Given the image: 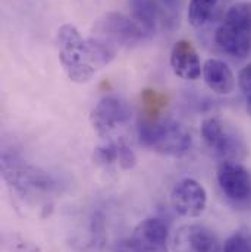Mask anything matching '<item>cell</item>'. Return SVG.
<instances>
[{
    "mask_svg": "<svg viewBox=\"0 0 251 252\" xmlns=\"http://www.w3.org/2000/svg\"><path fill=\"white\" fill-rule=\"evenodd\" d=\"M171 204L179 216L194 219L201 216L206 210L207 192L198 181L192 178H185L179 181L172 189Z\"/></svg>",
    "mask_w": 251,
    "mask_h": 252,
    "instance_id": "cell-8",
    "label": "cell"
},
{
    "mask_svg": "<svg viewBox=\"0 0 251 252\" xmlns=\"http://www.w3.org/2000/svg\"><path fill=\"white\" fill-rule=\"evenodd\" d=\"M160 1L171 10H177L179 7V0H160Z\"/></svg>",
    "mask_w": 251,
    "mask_h": 252,
    "instance_id": "cell-23",
    "label": "cell"
},
{
    "mask_svg": "<svg viewBox=\"0 0 251 252\" xmlns=\"http://www.w3.org/2000/svg\"><path fill=\"white\" fill-rule=\"evenodd\" d=\"M116 147H118V164L122 169H125V170L132 169L137 164L135 153L131 150V147L126 142H124V141H116Z\"/></svg>",
    "mask_w": 251,
    "mask_h": 252,
    "instance_id": "cell-21",
    "label": "cell"
},
{
    "mask_svg": "<svg viewBox=\"0 0 251 252\" xmlns=\"http://www.w3.org/2000/svg\"><path fill=\"white\" fill-rule=\"evenodd\" d=\"M175 252H219V241L215 233L201 224H185L174 236Z\"/></svg>",
    "mask_w": 251,
    "mask_h": 252,
    "instance_id": "cell-10",
    "label": "cell"
},
{
    "mask_svg": "<svg viewBox=\"0 0 251 252\" xmlns=\"http://www.w3.org/2000/svg\"><path fill=\"white\" fill-rule=\"evenodd\" d=\"M1 175L9 187L24 196H44L58 188V182L50 173L25 163L12 153H3L1 156Z\"/></svg>",
    "mask_w": 251,
    "mask_h": 252,
    "instance_id": "cell-2",
    "label": "cell"
},
{
    "mask_svg": "<svg viewBox=\"0 0 251 252\" xmlns=\"http://www.w3.org/2000/svg\"><path fill=\"white\" fill-rule=\"evenodd\" d=\"M201 136L210 151L222 161H235L246 151L244 141L238 133L217 118H209L201 124Z\"/></svg>",
    "mask_w": 251,
    "mask_h": 252,
    "instance_id": "cell-5",
    "label": "cell"
},
{
    "mask_svg": "<svg viewBox=\"0 0 251 252\" xmlns=\"http://www.w3.org/2000/svg\"><path fill=\"white\" fill-rule=\"evenodd\" d=\"M203 78L206 85L219 95H229L235 91L237 79L231 67L219 59H209L203 64Z\"/></svg>",
    "mask_w": 251,
    "mask_h": 252,
    "instance_id": "cell-13",
    "label": "cell"
},
{
    "mask_svg": "<svg viewBox=\"0 0 251 252\" xmlns=\"http://www.w3.org/2000/svg\"><path fill=\"white\" fill-rule=\"evenodd\" d=\"M59 44V61L68 78L76 84L88 82L94 73L96 67L91 62L87 40H84L72 24H65L58 31Z\"/></svg>",
    "mask_w": 251,
    "mask_h": 252,
    "instance_id": "cell-3",
    "label": "cell"
},
{
    "mask_svg": "<svg viewBox=\"0 0 251 252\" xmlns=\"http://www.w3.org/2000/svg\"><path fill=\"white\" fill-rule=\"evenodd\" d=\"M137 133L143 147L172 157L187 154L192 142L188 129L174 119H147L141 116Z\"/></svg>",
    "mask_w": 251,
    "mask_h": 252,
    "instance_id": "cell-1",
    "label": "cell"
},
{
    "mask_svg": "<svg viewBox=\"0 0 251 252\" xmlns=\"http://www.w3.org/2000/svg\"><path fill=\"white\" fill-rule=\"evenodd\" d=\"M119 252H168V226L162 219L150 217L138 223L132 235L118 247Z\"/></svg>",
    "mask_w": 251,
    "mask_h": 252,
    "instance_id": "cell-6",
    "label": "cell"
},
{
    "mask_svg": "<svg viewBox=\"0 0 251 252\" xmlns=\"http://www.w3.org/2000/svg\"><path fill=\"white\" fill-rule=\"evenodd\" d=\"M222 252H251V235L246 230L232 233L225 241Z\"/></svg>",
    "mask_w": 251,
    "mask_h": 252,
    "instance_id": "cell-19",
    "label": "cell"
},
{
    "mask_svg": "<svg viewBox=\"0 0 251 252\" xmlns=\"http://www.w3.org/2000/svg\"><path fill=\"white\" fill-rule=\"evenodd\" d=\"M171 67L174 73L185 81H195L201 75L198 53L188 40H179L171 50Z\"/></svg>",
    "mask_w": 251,
    "mask_h": 252,
    "instance_id": "cell-11",
    "label": "cell"
},
{
    "mask_svg": "<svg viewBox=\"0 0 251 252\" xmlns=\"http://www.w3.org/2000/svg\"><path fill=\"white\" fill-rule=\"evenodd\" d=\"M87 46H88L91 62H93L96 69H100V67L109 64L116 56V47L109 44L108 41L99 38V37L93 35L91 38H88Z\"/></svg>",
    "mask_w": 251,
    "mask_h": 252,
    "instance_id": "cell-16",
    "label": "cell"
},
{
    "mask_svg": "<svg viewBox=\"0 0 251 252\" xmlns=\"http://www.w3.org/2000/svg\"><path fill=\"white\" fill-rule=\"evenodd\" d=\"M129 9L132 19L140 25L145 37H151L156 32L159 22V7L154 0H129Z\"/></svg>",
    "mask_w": 251,
    "mask_h": 252,
    "instance_id": "cell-14",
    "label": "cell"
},
{
    "mask_svg": "<svg viewBox=\"0 0 251 252\" xmlns=\"http://www.w3.org/2000/svg\"><path fill=\"white\" fill-rule=\"evenodd\" d=\"M222 22L240 31L251 32V1H241L234 4L226 12Z\"/></svg>",
    "mask_w": 251,
    "mask_h": 252,
    "instance_id": "cell-17",
    "label": "cell"
},
{
    "mask_svg": "<svg viewBox=\"0 0 251 252\" xmlns=\"http://www.w3.org/2000/svg\"><path fill=\"white\" fill-rule=\"evenodd\" d=\"M94 160L99 164L103 166H110L113 163H118V147H116V141L115 142H109L106 145L97 147L94 151Z\"/></svg>",
    "mask_w": 251,
    "mask_h": 252,
    "instance_id": "cell-20",
    "label": "cell"
},
{
    "mask_svg": "<svg viewBox=\"0 0 251 252\" xmlns=\"http://www.w3.org/2000/svg\"><path fill=\"white\" fill-rule=\"evenodd\" d=\"M217 184L232 202H247L251 198V173L237 161L226 160L219 164Z\"/></svg>",
    "mask_w": 251,
    "mask_h": 252,
    "instance_id": "cell-7",
    "label": "cell"
},
{
    "mask_svg": "<svg viewBox=\"0 0 251 252\" xmlns=\"http://www.w3.org/2000/svg\"><path fill=\"white\" fill-rule=\"evenodd\" d=\"M141 101H143V118L147 119H157L160 118L162 110L168 106V97L156 90H144L141 93Z\"/></svg>",
    "mask_w": 251,
    "mask_h": 252,
    "instance_id": "cell-18",
    "label": "cell"
},
{
    "mask_svg": "<svg viewBox=\"0 0 251 252\" xmlns=\"http://www.w3.org/2000/svg\"><path fill=\"white\" fill-rule=\"evenodd\" d=\"M94 37H99L118 49L134 46L145 35L132 18L119 12H108L96 21Z\"/></svg>",
    "mask_w": 251,
    "mask_h": 252,
    "instance_id": "cell-4",
    "label": "cell"
},
{
    "mask_svg": "<svg viewBox=\"0 0 251 252\" xmlns=\"http://www.w3.org/2000/svg\"><path fill=\"white\" fill-rule=\"evenodd\" d=\"M246 97H247V109H249V112H250L251 115V91L249 94H246Z\"/></svg>",
    "mask_w": 251,
    "mask_h": 252,
    "instance_id": "cell-24",
    "label": "cell"
},
{
    "mask_svg": "<svg viewBox=\"0 0 251 252\" xmlns=\"http://www.w3.org/2000/svg\"><path fill=\"white\" fill-rule=\"evenodd\" d=\"M238 84L241 87V90L244 91V94H249L251 91V63L247 64L238 76Z\"/></svg>",
    "mask_w": 251,
    "mask_h": 252,
    "instance_id": "cell-22",
    "label": "cell"
},
{
    "mask_svg": "<svg viewBox=\"0 0 251 252\" xmlns=\"http://www.w3.org/2000/svg\"><path fill=\"white\" fill-rule=\"evenodd\" d=\"M131 119V109L125 101L115 95L102 98L90 115L91 125L100 135H109L119 125H125Z\"/></svg>",
    "mask_w": 251,
    "mask_h": 252,
    "instance_id": "cell-9",
    "label": "cell"
},
{
    "mask_svg": "<svg viewBox=\"0 0 251 252\" xmlns=\"http://www.w3.org/2000/svg\"><path fill=\"white\" fill-rule=\"evenodd\" d=\"M220 1L225 0H191L188 6V21L195 28L206 25Z\"/></svg>",
    "mask_w": 251,
    "mask_h": 252,
    "instance_id": "cell-15",
    "label": "cell"
},
{
    "mask_svg": "<svg viewBox=\"0 0 251 252\" xmlns=\"http://www.w3.org/2000/svg\"><path fill=\"white\" fill-rule=\"evenodd\" d=\"M215 41L223 53L237 59L247 58L251 52V32L240 31L223 22L215 32Z\"/></svg>",
    "mask_w": 251,
    "mask_h": 252,
    "instance_id": "cell-12",
    "label": "cell"
}]
</instances>
